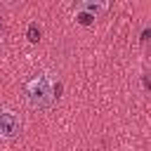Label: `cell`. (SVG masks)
Instances as JSON below:
<instances>
[{
  "mask_svg": "<svg viewBox=\"0 0 151 151\" xmlns=\"http://www.w3.org/2000/svg\"><path fill=\"white\" fill-rule=\"evenodd\" d=\"M24 99L35 111L50 109L54 101V78L50 73H33L24 83Z\"/></svg>",
  "mask_w": 151,
  "mask_h": 151,
  "instance_id": "1",
  "label": "cell"
},
{
  "mask_svg": "<svg viewBox=\"0 0 151 151\" xmlns=\"http://www.w3.org/2000/svg\"><path fill=\"white\" fill-rule=\"evenodd\" d=\"M24 130L21 116L12 109H0V142H14Z\"/></svg>",
  "mask_w": 151,
  "mask_h": 151,
  "instance_id": "2",
  "label": "cell"
},
{
  "mask_svg": "<svg viewBox=\"0 0 151 151\" xmlns=\"http://www.w3.org/2000/svg\"><path fill=\"white\" fill-rule=\"evenodd\" d=\"M5 47H7V26H5V19L0 14V54L5 52Z\"/></svg>",
  "mask_w": 151,
  "mask_h": 151,
  "instance_id": "3",
  "label": "cell"
}]
</instances>
